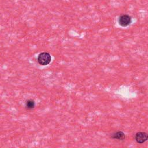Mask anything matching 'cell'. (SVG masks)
Segmentation results:
<instances>
[{
  "mask_svg": "<svg viewBox=\"0 0 148 148\" xmlns=\"http://www.w3.org/2000/svg\"><path fill=\"white\" fill-rule=\"evenodd\" d=\"M51 56L47 52L40 53L37 58V61L38 63L41 65H47L51 62Z\"/></svg>",
  "mask_w": 148,
  "mask_h": 148,
  "instance_id": "obj_1",
  "label": "cell"
},
{
  "mask_svg": "<svg viewBox=\"0 0 148 148\" xmlns=\"http://www.w3.org/2000/svg\"><path fill=\"white\" fill-rule=\"evenodd\" d=\"M132 21V18L130 15L128 14H122L119 18V24L123 27H127L129 25Z\"/></svg>",
  "mask_w": 148,
  "mask_h": 148,
  "instance_id": "obj_2",
  "label": "cell"
},
{
  "mask_svg": "<svg viewBox=\"0 0 148 148\" xmlns=\"http://www.w3.org/2000/svg\"><path fill=\"white\" fill-rule=\"evenodd\" d=\"M135 139L139 143H143L148 139V135L145 132H139L135 134Z\"/></svg>",
  "mask_w": 148,
  "mask_h": 148,
  "instance_id": "obj_3",
  "label": "cell"
},
{
  "mask_svg": "<svg viewBox=\"0 0 148 148\" xmlns=\"http://www.w3.org/2000/svg\"><path fill=\"white\" fill-rule=\"evenodd\" d=\"M112 138L117 140H124L125 138V135L123 132L117 131L112 134Z\"/></svg>",
  "mask_w": 148,
  "mask_h": 148,
  "instance_id": "obj_4",
  "label": "cell"
},
{
  "mask_svg": "<svg viewBox=\"0 0 148 148\" xmlns=\"http://www.w3.org/2000/svg\"><path fill=\"white\" fill-rule=\"evenodd\" d=\"M25 106L28 109H31L34 108V106H35V102H34V101L33 100H31V99L28 100L26 102Z\"/></svg>",
  "mask_w": 148,
  "mask_h": 148,
  "instance_id": "obj_5",
  "label": "cell"
}]
</instances>
